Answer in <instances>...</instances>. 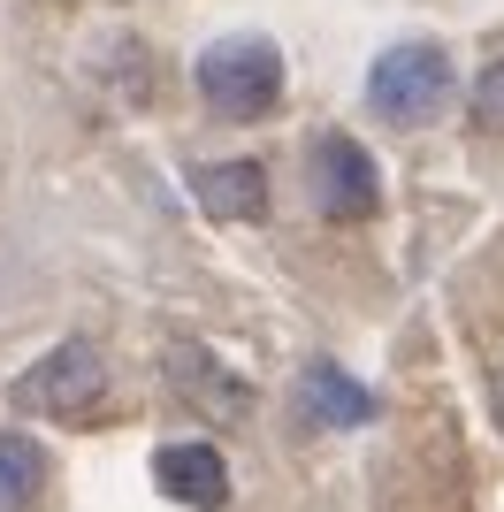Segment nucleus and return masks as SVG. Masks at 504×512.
I'll return each mask as SVG.
<instances>
[{
	"label": "nucleus",
	"instance_id": "f257e3e1",
	"mask_svg": "<svg viewBox=\"0 0 504 512\" xmlns=\"http://www.w3.org/2000/svg\"><path fill=\"white\" fill-rule=\"evenodd\" d=\"M191 77H199V100H207L222 123H252V115H268V107L283 100V54H275V39H260V31L214 39Z\"/></svg>",
	"mask_w": 504,
	"mask_h": 512
},
{
	"label": "nucleus",
	"instance_id": "423d86ee",
	"mask_svg": "<svg viewBox=\"0 0 504 512\" xmlns=\"http://www.w3.org/2000/svg\"><path fill=\"white\" fill-rule=\"evenodd\" d=\"M168 383L184 390L207 421H245V413H252V383H237L207 344H176V352H168Z\"/></svg>",
	"mask_w": 504,
	"mask_h": 512
},
{
	"label": "nucleus",
	"instance_id": "6e6552de",
	"mask_svg": "<svg viewBox=\"0 0 504 512\" xmlns=\"http://www.w3.org/2000/svg\"><path fill=\"white\" fill-rule=\"evenodd\" d=\"M298 398L314 406L321 428H359V421H375V398H367L344 367H329V360H314L306 375H298Z\"/></svg>",
	"mask_w": 504,
	"mask_h": 512
},
{
	"label": "nucleus",
	"instance_id": "9d476101",
	"mask_svg": "<svg viewBox=\"0 0 504 512\" xmlns=\"http://www.w3.org/2000/svg\"><path fill=\"white\" fill-rule=\"evenodd\" d=\"M474 130H504V62H489L474 85Z\"/></svg>",
	"mask_w": 504,
	"mask_h": 512
},
{
	"label": "nucleus",
	"instance_id": "1a4fd4ad",
	"mask_svg": "<svg viewBox=\"0 0 504 512\" xmlns=\"http://www.w3.org/2000/svg\"><path fill=\"white\" fill-rule=\"evenodd\" d=\"M46 490V451L31 444V436H0V512H31Z\"/></svg>",
	"mask_w": 504,
	"mask_h": 512
},
{
	"label": "nucleus",
	"instance_id": "9b49d317",
	"mask_svg": "<svg viewBox=\"0 0 504 512\" xmlns=\"http://www.w3.org/2000/svg\"><path fill=\"white\" fill-rule=\"evenodd\" d=\"M489 413H497V428H504V360L489 367Z\"/></svg>",
	"mask_w": 504,
	"mask_h": 512
},
{
	"label": "nucleus",
	"instance_id": "f03ea898",
	"mask_svg": "<svg viewBox=\"0 0 504 512\" xmlns=\"http://www.w3.org/2000/svg\"><path fill=\"white\" fill-rule=\"evenodd\" d=\"M451 92H459V77H451V54H443V46H428V39L390 46V54L367 69V107H375L382 123H398V130L436 123L443 107H451Z\"/></svg>",
	"mask_w": 504,
	"mask_h": 512
},
{
	"label": "nucleus",
	"instance_id": "7ed1b4c3",
	"mask_svg": "<svg viewBox=\"0 0 504 512\" xmlns=\"http://www.w3.org/2000/svg\"><path fill=\"white\" fill-rule=\"evenodd\" d=\"M107 398V360H100V344H54L39 367H23V383H16V406L31 413H92Z\"/></svg>",
	"mask_w": 504,
	"mask_h": 512
},
{
	"label": "nucleus",
	"instance_id": "0eeeda50",
	"mask_svg": "<svg viewBox=\"0 0 504 512\" xmlns=\"http://www.w3.org/2000/svg\"><path fill=\"white\" fill-rule=\"evenodd\" d=\"M191 199L207 222H260L268 214V169L260 161H207L191 176Z\"/></svg>",
	"mask_w": 504,
	"mask_h": 512
},
{
	"label": "nucleus",
	"instance_id": "39448f33",
	"mask_svg": "<svg viewBox=\"0 0 504 512\" xmlns=\"http://www.w3.org/2000/svg\"><path fill=\"white\" fill-rule=\"evenodd\" d=\"M153 482L191 512H222L230 505V459L214 444H161L153 451Z\"/></svg>",
	"mask_w": 504,
	"mask_h": 512
},
{
	"label": "nucleus",
	"instance_id": "20e7f679",
	"mask_svg": "<svg viewBox=\"0 0 504 512\" xmlns=\"http://www.w3.org/2000/svg\"><path fill=\"white\" fill-rule=\"evenodd\" d=\"M314 207L329 222H359V214H375V161L359 138H314Z\"/></svg>",
	"mask_w": 504,
	"mask_h": 512
}]
</instances>
